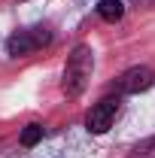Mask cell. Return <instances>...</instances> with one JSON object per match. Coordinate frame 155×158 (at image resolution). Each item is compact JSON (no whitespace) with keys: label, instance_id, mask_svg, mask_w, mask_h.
I'll list each match as a JSON object with an SVG mask.
<instances>
[{"label":"cell","instance_id":"cell-2","mask_svg":"<svg viewBox=\"0 0 155 158\" xmlns=\"http://www.w3.org/2000/svg\"><path fill=\"white\" fill-rule=\"evenodd\" d=\"M52 43V31L49 27H27V31H15L12 37L6 40V52L12 58H21V55H31L43 46Z\"/></svg>","mask_w":155,"mask_h":158},{"label":"cell","instance_id":"cell-3","mask_svg":"<svg viewBox=\"0 0 155 158\" xmlns=\"http://www.w3.org/2000/svg\"><path fill=\"white\" fill-rule=\"evenodd\" d=\"M119 98H103L97 100L94 106L88 110V116H85V128L91 131V134H103V131H110V125L116 122L119 116Z\"/></svg>","mask_w":155,"mask_h":158},{"label":"cell","instance_id":"cell-1","mask_svg":"<svg viewBox=\"0 0 155 158\" xmlns=\"http://www.w3.org/2000/svg\"><path fill=\"white\" fill-rule=\"evenodd\" d=\"M91 67H94V61H91L88 46H76L67 61V70H64V91L70 98L82 94V88L88 85V76H91Z\"/></svg>","mask_w":155,"mask_h":158},{"label":"cell","instance_id":"cell-6","mask_svg":"<svg viewBox=\"0 0 155 158\" xmlns=\"http://www.w3.org/2000/svg\"><path fill=\"white\" fill-rule=\"evenodd\" d=\"M128 158H155V134L146 140H140L134 149L128 152Z\"/></svg>","mask_w":155,"mask_h":158},{"label":"cell","instance_id":"cell-7","mask_svg":"<svg viewBox=\"0 0 155 158\" xmlns=\"http://www.w3.org/2000/svg\"><path fill=\"white\" fill-rule=\"evenodd\" d=\"M40 140H43V125L31 122V125L21 131V146H37Z\"/></svg>","mask_w":155,"mask_h":158},{"label":"cell","instance_id":"cell-5","mask_svg":"<svg viewBox=\"0 0 155 158\" xmlns=\"http://www.w3.org/2000/svg\"><path fill=\"white\" fill-rule=\"evenodd\" d=\"M97 15L103 21H110V24H116L125 15V3L122 0H97Z\"/></svg>","mask_w":155,"mask_h":158},{"label":"cell","instance_id":"cell-4","mask_svg":"<svg viewBox=\"0 0 155 158\" xmlns=\"http://www.w3.org/2000/svg\"><path fill=\"white\" fill-rule=\"evenodd\" d=\"M149 85H152V70L149 67H131L116 82L119 94H137V91H146Z\"/></svg>","mask_w":155,"mask_h":158}]
</instances>
